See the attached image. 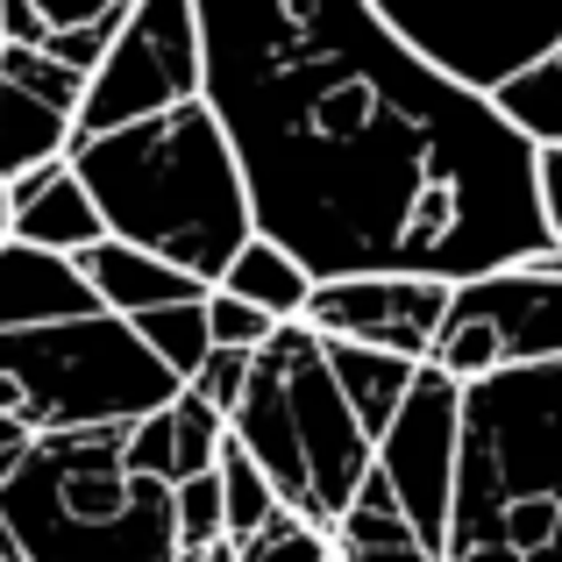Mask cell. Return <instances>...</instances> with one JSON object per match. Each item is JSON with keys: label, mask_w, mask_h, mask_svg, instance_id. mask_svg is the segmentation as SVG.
<instances>
[{"label": "cell", "mask_w": 562, "mask_h": 562, "mask_svg": "<svg viewBox=\"0 0 562 562\" xmlns=\"http://www.w3.org/2000/svg\"><path fill=\"white\" fill-rule=\"evenodd\" d=\"M200 43L249 221L314 285H477L562 263L541 150L492 100L427 71L378 0H200Z\"/></svg>", "instance_id": "cell-1"}, {"label": "cell", "mask_w": 562, "mask_h": 562, "mask_svg": "<svg viewBox=\"0 0 562 562\" xmlns=\"http://www.w3.org/2000/svg\"><path fill=\"white\" fill-rule=\"evenodd\" d=\"M71 171L93 192L114 243L150 249L200 285H221L228 263L257 243L235 143L206 100H186V108L136 122L122 136L79 143Z\"/></svg>", "instance_id": "cell-2"}, {"label": "cell", "mask_w": 562, "mask_h": 562, "mask_svg": "<svg viewBox=\"0 0 562 562\" xmlns=\"http://www.w3.org/2000/svg\"><path fill=\"white\" fill-rule=\"evenodd\" d=\"M456 549L562 562V363L498 371L463 392V470L441 555Z\"/></svg>", "instance_id": "cell-3"}, {"label": "cell", "mask_w": 562, "mask_h": 562, "mask_svg": "<svg viewBox=\"0 0 562 562\" xmlns=\"http://www.w3.org/2000/svg\"><path fill=\"white\" fill-rule=\"evenodd\" d=\"M0 520L22 562H179V506L128 470V427L36 435L0 484Z\"/></svg>", "instance_id": "cell-4"}, {"label": "cell", "mask_w": 562, "mask_h": 562, "mask_svg": "<svg viewBox=\"0 0 562 562\" xmlns=\"http://www.w3.org/2000/svg\"><path fill=\"white\" fill-rule=\"evenodd\" d=\"M235 441L257 456V470L285 498V513H300L321 535H335L342 513L357 506V492L378 477V441L342 398L328 349L306 321L278 328L257 349L249 392L235 406Z\"/></svg>", "instance_id": "cell-5"}, {"label": "cell", "mask_w": 562, "mask_h": 562, "mask_svg": "<svg viewBox=\"0 0 562 562\" xmlns=\"http://www.w3.org/2000/svg\"><path fill=\"white\" fill-rule=\"evenodd\" d=\"M0 378L22 398L29 435L136 427V420H150V413L179 406V392H186V384L143 349V335L114 314L0 335Z\"/></svg>", "instance_id": "cell-6"}, {"label": "cell", "mask_w": 562, "mask_h": 562, "mask_svg": "<svg viewBox=\"0 0 562 562\" xmlns=\"http://www.w3.org/2000/svg\"><path fill=\"white\" fill-rule=\"evenodd\" d=\"M378 14L427 71L477 100H498L562 50V0H378Z\"/></svg>", "instance_id": "cell-7"}, {"label": "cell", "mask_w": 562, "mask_h": 562, "mask_svg": "<svg viewBox=\"0 0 562 562\" xmlns=\"http://www.w3.org/2000/svg\"><path fill=\"white\" fill-rule=\"evenodd\" d=\"M206 100V43H200V0H136L122 43L108 50V65L86 79L79 108V143L122 136L136 122Z\"/></svg>", "instance_id": "cell-8"}, {"label": "cell", "mask_w": 562, "mask_h": 562, "mask_svg": "<svg viewBox=\"0 0 562 562\" xmlns=\"http://www.w3.org/2000/svg\"><path fill=\"white\" fill-rule=\"evenodd\" d=\"M427 363L449 384H463V392L498 378V371L562 363V263H527V271L456 285L441 342Z\"/></svg>", "instance_id": "cell-9"}, {"label": "cell", "mask_w": 562, "mask_h": 562, "mask_svg": "<svg viewBox=\"0 0 562 562\" xmlns=\"http://www.w3.org/2000/svg\"><path fill=\"white\" fill-rule=\"evenodd\" d=\"M456 470H463V384H449L427 363L413 378L406 406L392 413V427L378 435V484L398 498V513L413 520V535L435 555L449 549Z\"/></svg>", "instance_id": "cell-10"}, {"label": "cell", "mask_w": 562, "mask_h": 562, "mask_svg": "<svg viewBox=\"0 0 562 562\" xmlns=\"http://www.w3.org/2000/svg\"><path fill=\"white\" fill-rule=\"evenodd\" d=\"M449 300L456 285H435V278H342V285H314L300 321L321 342L427 363L441 342V321H449Z\"/></svg>", "instance_id": "cell-11"}, {"label": "cell", "mask_w": 562, "mask_h": 562, "mask_svg": "<svg viewBox=\"0 0 562 562\" xmlns=\"http://www.w3.org/2000/svg\"><path fill=\"white\" fill-rule=\"evenodd\" d=\"M8 214H14V243L43 249V257H93L100 243H108V221H100L93 192L79 186V171L71 165H43V171H22V179L8 186Z\"/></svg>", "instance_id": "cell-12"}, {"label": "cell", "mask_w": 562, "mask_h": 562, "mask_svg": "<svg viewBox=\"0 0 562 562\" xmlns=\"http://www.w3.org/2000/svg\"><path fill=\"white\" fill-rule=\"evenodd\" d=\"M86 314H100V300L79 278V263L43 257L29 243H0V335L57 328V321H86Z\"/></svg>", "instance_id": "cell-13"}, {"label": "cell", "mask_w": 562, "mask_h": 562, "mask_svg": "<svg viewBox=\"0 0 562 562\" xmlns=\"http://www.w3.org/2000/svg\"><path fill=\"white\" fill-rule=\"evenodd\" d=\"M79 278L93 285L100 314H114V321H143V314H165V306H200V300H214V285L186 278L179 263L150 257V249L114 243V235L93 249V257H79Z\"/></svg>", "instance_id": "cell-14"}, {"label": "cell", "mask_w": 562, "mask_h": 562, "mask_svg": "<svg viewBox=\"0 0 562 562\" xmlns=\"http://www.w3.org/2000/svg\"><path fill=\"white\" fill-rule=\"evenodd\" d=\"M71 150H79V122L0 79V186H14L22 171H43V165H71Z\"/></svg>", "instance_id": "cell-15"}, {"label": "cell", "mask_w": 562, "mask_h": 562, "mask_svg": "<svg viewBox=\"0 0 562 562\" xmlns=\"http://www.w3.org/2000/svg\"><path fill=\"white\" fill-rule=\"evenodd\" d=\"M328 541H335V562H441L413 535V520L398 513V498L384 492L378 477L357 492V506L342 513V527H335Z\"/></svg>", "instance_id": "cell-16"}, {"label": "cell", "mask_w": 562, "mask_h": 562, "mask_svg": "<svg viewBox=\"0 0 562 562\" xmlns=\"http://www.w3.org/2000/svg\"><path fill=\"white\" fill-rule=\"evenodd\" d=\"M328 349V371L342 384V398L357 406V420L371 427V441L392 427V413L406 406L413 378L427 371V363H406V357H378V349H349V342H321Z\"/></svg>", "instance_id": "cell-17"}, {"label": "cell", "mask_w": 562, "mask_h": 562, "mask_svg": "<svg viewBox=\"0 0 562 562\" xmlns=\"http://www.w3.org/2000/svg\"><path fill=\"white\" fill-rule=\"evenodd\" d=\"M214 292H228V300H243V306H257V314H271L278 328H292V321L306 314V300H314V278H306L278 243H263V235H257V243H249L243 257L228 263V278H221Z\"/></svg>", "instance_id": "cell-18"}, {"label": "cell", "mask_w": 562, "mask_h": 562, "mask_svg": "<svg viewBox=\"0 0 562 562\" xmlns=\"http://www.w3.org/2000/svg\"><path fill=\"white\" fill-rule=\"evenodd\" d=\"M221 498H228V541H235V549L257 541L263 527L285 513V498L271 492V477L257 470V456L235 441V427H228V449H221Z\"/></svg>", "instance_id": "cell-19"}, {"label": "cell", "mask_w": 562, "mask_h": 562, "mask_svg": "<svg viewBox=\"0 0 562 562\" xmlns=\"http://www.w3.org/2000/svg\"><path fill=\"white\" fill-rule=\"evenodd\" d=\"M498 114H506L513 128H520L535 150H562V50L555 57H541L527 79H513L506 93L492 100Z\"/></svg>", "instance_id": "cell-20"}, {"label": "cell", "mask_w": 562, "mask_h": 562, "mask_svg": "<svg viewBox=\"0 0 562 562\" xmlns=\"http://www.w3.org/2000/svg\"><path fill=\"white\" fill-rule=\"evenodd\" d=\"M128 328L143 335V349H150L157 363H165L179 384H192L206 371V357H214V335H206V300L200 306H165V314H143L128 321Z\"/></svg>", "instance_id": "cell-21"}, {"label": "cell", "mask_w": 562, "mask_h": 562, "mask_svg": "<svg viewBox=\"0 0 562 562\" xmlns=\"http://www.w3.org/2000/svg\"><path fill=\"white\" fill-rule=\"evenodd\" d=\"M171 435H179V484L214 477V470H221V449H228V420H221V413L206 406L200 392H179V406H171Z\"/></svg>", "instance_id": "cell-22"}, {"label": "cell", "mask_w": 562, "mask_h": 562, "mask_svg": "<svg viewBox=\"0 0 562 562\" xmlns=\"http://www.w3.org/2000/svg\"><path fill=\"white\" fill-rule=\"evenodd\" d=\"M0 79L36 93V100H50V108H65L71 122H79V108H86V79L71 65H57V57H43V50H0Z\"/></svg>", "instance_id": "cell-23"}, {"label": "cell", "mask_w": 562, "mask_h": 562, "mask_svg": "<svg viewBox=\"0 0 562 562\" xmlns=\"http://www.w3.org/2000/svg\"><path fill=\"white\" fill-rule=\"evenodd\" d=\"M171 506H179V555L228 541V498H221V470H214V477L179 484V492H171Z\"/></svg>", "instance_id": "cell-24"}, {"label": "cell", "mask_w": 562, "mask_h": 562, "mask_svg": "<svg viewBox=\"0 0 562 562\" xmlns=\"http://www.w3.org/2000/svg\"><path fill=\"white\" fill-rule=\"evenodd\" d=\"M235 562H335V541L321 527H306L300 513H278L257 541H243Z\"/></svg>", "instance_id": "cell-25"}, {"label": "cell", "mask_w": 562, "mask_h": 562, "mask_svg": "<svg viewBox=\"0 0 562 562\" xmlns=\"http://www.w3.org/2000/svg\"><path fill=\"white\" fill-rule=\"evenodd\" d=\"M128 470H136L143 484H165V492H179V435H171V406L128 427Z\"/></svg>", "instance_id": "cell-26"}, {"label": "cell", "mask_w": 562, "mask_h": 562, "mask_svg": "<svg viewBox=\"0 0 562 562\" xmlns=\"http://www.w3.org/2000/svg\"><path fill=\"white\" fill-rule=\"evenodd\" d=\"M206 335H214V349H243V357H257V349L278 335V321L257 314V306H243V300H228V292H214V300H206Z\"/></svg>", "instance_id": "cell-27"}, {"label": "cell", "mask_w": 562, "mask_h": 562, "mask_svg": "<svg viewBox=\"0 0 562 562\" xmlns=\"http://www.w3.org/2000/svg\"><path fill=\"white\" fill-rule=\"evenodd\" d=\"M249 371H257V357H243V349H214V357H206V371L192 378L186 392H200L206 406L235 427V406H243V392H249Z\"/></svg>", "instance_id": "cell-28"}, {"label": "cell", "mask_w": 562, "mask_h": 562, "mask_svg": "<svg viewBox=\"0 0 562 562\" xmlns=\"http://www.w3.org/2000/svg\"><path fill=\"white\" fill-rule=\"evenodd\" d=\"M541 214H549V243L562 257V150H541Z\"/></svg>", "instance_id": "cell-29"}, {"label": "cell", "mask_w": 562, "mask_h": 562, "mask_svg": "<svg viewBox=\"0 0 562 562\" xmlns=\"http://www.w3.org/2000/svg\"><path fill=\"white\" fill-rule=\"evenodd\" d=\"M179 562H235V541H214V549H192V555H179Z\"/></svg>", "instance_id": "cell-30"}, {"label": "cell", "mask_w": 562, "mask_h": 562, "mask_svg": "<svg viewBox=\"0 0 562 562\" xmlns=\"http://www.w3.org/2000/svg\"><path fill=\"white\" fill-rule=\"evenodd\" d=\"M0 562H22V541L8 535V520H0Z\"/></svg>", "instance_id": "cell-31"}, {"label": "cell", "mask_w": 562, "mask_h": 562, "mask_svg": "<svg viewBox=\"0 0 562 562\" xmlns=\"http://www.w3.org/2000/svg\"><path fill=\"white\" fill-rule=\"evenodd\" d=\"M0 243H14V214H8V186H0Z\"/></svg>", "instance_id": "cell-32"}]
</instances>
